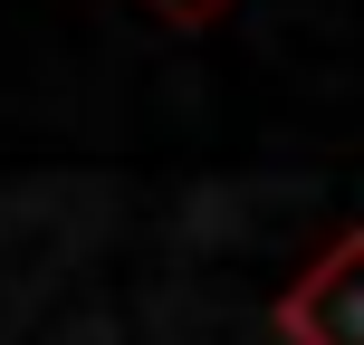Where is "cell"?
<instances>
[{"mask_svg":"<svg viewBox=\"0 0 364 345\" xmlns=\"http://www.w3.org/2000/svg\"><path fill=\"white\" fill-rule=\"evenodd\" d=\"M288 327L307 336V345H364V240H355V250L288 307Z\"/></svg>","mask_w":364,"mask_h":345,"instance_id":"cell-1","label":"cell"},{"mask_svg":"<svg viewBox=\"0 0 364 345\" xmlns=\"http://www.w3.org/2000/svg\"><path fill=\"white\" fill-rule=\"evenodd\" d=\"M154 10H164V19H211L220 0H154Z\"/></svg>","mask_w":364,"mask_h":345,"instance_id":"cell-2","label":"cell"}]
</instances>
